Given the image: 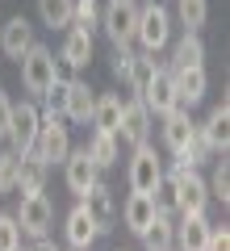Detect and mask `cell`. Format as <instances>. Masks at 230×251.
Instances as JSON below:
<instances>
[{
  "instance_id": "52a82bcc",
  "label": "cell",
  "mask_w": 230,
  "mask_h": 251,
  "mask_svg": "<svg viewBox=\"0 0 230 251\" xmlns=\"http://www.w3.org/2000/svg\"><path fill=\"white\" fill-rule=\"evenodd\" d=\"M159 176H163V159H159V151H155L151 143L134 147L130 168H126V184H130V193H147V197H151V188L159 184Z\"/></svg>"
},
{
  "instance_id": "d4e9b609",
  "label": "cell",
  "mask_w": 230,
  "mask_h": 251,
  "mask_svg": "<svg viewBox=\"0 0 230 251\" xmlns=\"http://www.w3.org/2000/svg\"><path fill=\"white\" fill-rule=\"evenodd\" d=\"M138 239H142L147 251H172V243H176V222H172V214H155V222H151Z\"/></svg>"
},
{
  "instance_id": "f546056e",
  "label": "cell",
  "mask_w": 230,
  "mask_h": 251,
  "mask_svg": "<svg viewBox=\"0 0 230 251\" xmlns=\"http://www.w3.org/2000/svg\"><path fill=\"white\" fill-rule=\"evenodd\" d=\"M71 29L97 34L101 29V0H71Z\"/></svg>"
},
{
  "instance_id": "277c9868",
  "label": "cell",
  "mask_w": 230,
  "mask_h": 251,
  "mask_svg": "<svg viewBox=\"0 0 230 251\" xmlns=\"http://www.w3.org/2000/svg\"><path fill=\"white\" fill-rule=\"evenodd\" d=\"M13 218H17L21 226V239H46L54 226V201L46 197V193H29V197H21V205L13 209Z\"/></svg>"
},
{
  "instance_id": "8d00e7d4",
  "label": "cell",
  "mask_w": 230,
  "mask_h": 251,
  "mask_svg": "<svg viewBox=\"0 0 230 251\" xmlns=\"http://www.w3.org/2000/svg\"><path fill=\"white\" fill-rule=\"evenodd\" d=\"M205 251H230V230L226 226H209V243Z\"/></svg>"
},
{
  "instance_id": "603a6c76",
  "label": "cell",
  "mask_w": 230,
  "mask_h": 251,
  "mask_svg": "<svg viewBox=\"0 0 230 251\" xmlns=\"http://www.w3.org/2000/svg\"><path fill=\"white\" fill-rule=\"evenodd\" d=\"M117 122H122V92H97V105H92V130H105L117 134Z\"/></svg>"
},
{
  "instance_id": "4dcf8cb0",
  "label": "cell",
  "mask_w": 230,
  "mask_h": 251,
  "mask_svg": "<svg viewBox=\"0 0 230 251\" xmlns=\"http://www.w3.org/2000/svg\"><path fill=\"white\" fill-rule=\"evenodd\" d=\"M205 188H209V201L230 205V163H226V155H218V163H213V176L205 180Z\"/></svg>"
},
{
  "instance_id": "836d02e7",
  "label": "cell",
  "mask_w": 230,
  "mask_h": 251,
  "mask_svg": "<svg viewBox=\"0 0 230 251\" xmlns=\"http://www.w3.org/2000/svg\"><path fill=\"white\" fill-rule=\"evenodd\" d=\"M0 251H21V226L13 214H0Z\"/></svg>"
},
{
  "instance_id": "2e32d148",
  "label": "cell",
  "mask_w": 230,
  "mask_h": 251,
  "mask_svg": "<svg viewBox=\"0 0 230 251\" xmlns=\"http://www.w3.org/2000/svg\"><path fill=\"white\" fill-rule=\"evenodd\" d=\"M59 59L67 63L71 72H88L92 59H97L92 34H84V29H67V38H63V46H59Z\"/></svg>"
},
{
  "instance_id": "d6a6232c",
  "label": "cell",
  "mask_w": 230,
  "mask_h": 251,
  "mask_svg": "<svg viewBox=\"0 0 230 251\" xmlns=\"http://www.w3.org/2000/svg\"><path fill=\"white\" fill-rule=\"evenodd\" d=\"M130 67H134V50H130V46H113V50H109V72L126 84V80H130Z\"/></svg>"
},
{
  "instance_id": "44dd1931",
  "label": "cell",
  "mask_w": 230,
  "mask_h": 251,
  "mask_svg": "<svg viewBox=\"0 0 230 251\" xmlns=\"http://www.w3.org/2000/svg\"><path fill=\"white\" fill-rule=\"evenodd\" d=\"M46 176H51V168H46L34 151L21 155V159H17V188H13V193H21V197H29V193H46Z\"/></svg>"
},
{
  "instance_id": "cb8c5ba5",
  "label": "cell",
  "mask_w": 230,
  "mask_h": 251,
  "mask_svg": "<svg viewBox=\"0 0 230 251\" xmlns=\"http://www.w3.org/2000/svg\"><path fill=\"white\" fill-rule=\"evenodd\" d=\"M84 151H88V159L97 163L101 172L113 168V163L122 159V143H117V134H105V130H92L88 143H84Z\"/></svg>"
},
{
  "instance_id": "7a4b0ae2",
  "label": "cell",
  "mask_w": 230,
  "mask_h": 251,
  "mask_svg": "<svg viewBox=\"0 0 230 251\" xmlns=\"http://www.w3.org/2000/svg\"><path fill=\"white\" fill-rule=\"evenodd\" d=\"M134 42L147 54H159L163 46L172 42V13L163 9L159 0H147L138 4V25H134Z\"/></svg>"
},
{
  "instance_id": "9c48e42d",
  "label": "cell",
  "mask_w": 230,
  "mask_h": 251,
  "mask_svg": "<svg viewBox=\"0 0 230 251\" xmlns=\"http://www.w3.org/2000/svg\"><path fill=\"white\" fill-rule=\"evenodd\" d=\"M151 130H155V117L147 113L138 97L134 100H122V122H117V143H130V147H142L151 143Z\"/></svg>"
},
{
  "instance_id": "d590c367",
  "label": "cell",
  "mask_w": 230,
  "mask_h": 251,
  "mask_svg": "<svg viewBox=\"0 0 230 251\" xmlns=\"http://www.w3.org/2000/svg\"><path fill=\"white\" fill-rule=\"evenodd\" d=\"M9 126H13V97L0 88V143L9 138Z\"/></svg>"
},
{
  "instance_id": "5bb4252c",
  "label": "cell",
  "mask_w": 230,
  "mask_h": 251,
  "mask_svg": "<svg viewBox=\"0 0 230 251\" xmlns=\"http://www.w3.org/2000/svg\"><path fill=\"white\" fill-rule=\"evenodd\" d=\"M34 46V25H29V17H9L4 25H0V50H4V59H13L17 63L21 54Z\"/></svg>"
},
{
  "instance_id": "1f68e13d",
  "label": "cell",
  "mask_w": 230,
  "mask_h": 251,
  "mask_svg": "<svg viewBox=\"0 0 230 251\" xmlns=\"http://www.w3.org/2000/svg\"><path fill=\"white\" fill-rule=\"evenodd\" d=\"M42 100H46L42 117H63V109H67V80H63V75H59V80L51 84V92H46Z\"/></svg>"
},
{
  "instance_id": "e0dca14e",
  "label": "cell",
  "mask_w": 230,
  "mask_h": 251,
  "mask_svg": "<svg viewBox=\"0 0 230 251\" xmlns=\"http://www.w3.org/2000/svg\"><path fill=\"white\" fill-rule=\"evenodd\" d=\"M63 239H67V247H71V251H88L92 243L101 239V234H97V222H92L88 209H84V201L67 214V222H63Z\"/></svg>"
},
{
  "instance_id": "6da1fadb",
  "label": "cell",
  "mask_w": 230,
  "mask_h": 251,
  "mask_svg": "<svg viewBox=\"0 0 230 251\" xmlns=\"http://www.w3.org/2000/svg\"><path fill=\"white\" fill-rule=\"evenodd\" d=\"M17 63H21V88H26L34 100H42L46 92H51V84L63 75V72H59V59H54V50H51V46H42V42H34Z\"/></svg>"
},
{
  "instance_id": "8992f818",
  "label": "cell",
  "mask_w": 230,
  "mask_h": 251,
  "mask_svg": "<svg viewBox=\"0 0 230 251\" xmlns=\"http://www.w3.org/2000/svg\"><path fill=\"white\" fill-rule=\"evenodd\" d=\"M71 151V130L63 117H42V126H38V138H34V155L46 163V168H54V163H63Z\"/></svg>"
},
{
  "instance_id": "484cf974",
  "label": "cell",
  "mask_w": 230,
  "mask_h": 251,
  "mask_svg": "<svg viewBox=\"0 0 230 251\" xmlns=\"http://www.w3.org/2000/svg\"><path fill=\"white\" fill-rule=\"evenodd\" d=\"M172 72L176 67H205V42L201 34H184L176 46H172V63H168Z\"/></svg>"
},
{
  "instance_id": "ac0fdd59",
  "label": "cell",
  "mask_w": 230,
  "mask_h": 251,
  "mask_svg": "<svg viewBox=\"0 0 230 251\" xmlns=\"http://www.w3.org/2000/svg\"><path fill=\"white\" fill-rule=\"evenodd\" d=\"M92 105H97V92L88 80H67V109H63V122L88 126L92 122Z\"/></svg>"
},
{
  "instance_id": "83f0119b",
  "label": "cell",
  "mask_w": 230,
  "mask_h": 251,
  "mask_svg": "<svg viewBox=\"0 0 230 251\" xmlns=\"http://www.w3.org/2000/svg\"><path fill=\"white\" fill-rule=\"evenodd\" d=\"M176 21L184 25V34H201V25L209 21V0H176Z\"/></svg>"
},
{
  "instance_id": "ffe728a7",
  "label": "cell",
  "mask_w": 230,
  "mask_h": 251,
  "mask_svg": "<svg viewBox=\"0 0 230 251\" xmlns=\"http://www.w3.org/2000/svg\"><path fill=\"white\" fill-rule=\"evenodd\" d=\"M205 243H209V218L205 214H184L176 222V243H172V251H205Z\"/></svg>"
},
{
  "instance_id": "d6986e66",
  "label": "cell",
  "mask_w": 230,
  "mask_h": 251,
  "mask_svg": "<svg viewBox=\"0 0 230 251\" xmlns=\"http://www.w3.org/2000/svg\"><path fill=\"white\" fill-rule=\"evenodd\" d=\"M163 122V147H168L172 155H184V147H188V138H193V130H197V122L188 117V109H172V113H163L159 117Z\"/></svg>"
},
{
  "instance_id": "9a60e30c",
  "label": "cell",
  "mask_w": 230,
  "mask_h": 251,
  "mask_svg": "<svg viewBox=\"0 0 230 251\" xmlns=\"http://www.w3.org/2000/svg\"><path fill=\"white\" fill-rule=\"evenodd\" d=\"M142 105H147V113L151 117H163V113H172L176 109V88H172V67H159L155 72V80H151V88L142 92Z\"/></svg>"
},
{
  "instance_id": "7402d4cb",
  "label": "cell",
  "mask_w": 230,
  "mask_h": 251,
  "mask_svg": "<svg viewBox=\"0 0 230 251\" xmlns=\"http://www.w3.org/2000/svg\"><path fill=\"white\" fill-rule=\"evenodd\" d=\"M155 214H159V209H155V201H151L147 193H130L126 205H122V222H126L130 234H142L151 222H155Z\"/></svg>"
},
{
  "instance_id": "74e56055",
  "label": "cell",
  "mask_w": 230,
  "mask_h": 251,
  "mask_svg": "<svg viewBox=\"0 0 230 251\" xmlns=\"http://www.w3.org/2000/svg\"><path fill=\"white\" fill-rule=\"evenodd\" d=\"M21 251H34V247H21Z\"/></svg>"
},
{
  "instance_id": "f1b7e54d",
  "label": "cell",
  "mask_w": 230,
  "mask_h": 251,
  "mask_svg": "<svg viewBox=\"0 0 230 251\" xmlns=\"http://www.w3.org/2000/svg\"><path fill=\"white\" fill-rule=\"evenodd\" d=\"M38 21L46 29H71V0H38Z\"/></svg>"
},
{
  "instance_id": "30bf717a",
  "label": "cell",
  "mask_w": 230,
  "mask_h": 251,
  "mask_svg": "<svg viewBox=\"0 0 230 251\" xmlns=\"http://www.w3.org/2000/svg\"><path fill=\"white\" fill-rule=\"evenodd\" d=\"M80 201H84V209H88V218L97 222V234H101V239L113 234V222H117V197H113V188H109L105 180H97Z\"/></svg>"
},
{
  "instance_id": "8fae6325",
  "label": "cell",
  "mask_w": 230,
  "mask_h": 251,
  "mask_svg": "<svg viewBox=\"0 0 230 251\" xmlns=\"http://www.w3.org/2000/svg\"><path fill=\"white\" fill-rule=\"evenodd\" d=\"M172 88H176V105L180 109H193L205 100L209 92V72L205 67H176L172 72Z\"/></svg>"
},
{
  "instance_id": "e575fe53",
  "label": "cell",
  "mask_w": 230,
  "mask_h": 251,
  "mask_svg": "<svg viewBox=\"0 0 230 251\" xmlns=\"http://www.w3.org/2000/svg\"><path fill=\"white\" fill-rule=\"evenodd\" d=\"M17 159L21 155H13L9 147L0 151V193H13L17 188Z\"/></svg>"
},
{
  "instance_id": "3957f363",
  "label": "cell",
  "mask_w": 230,
  "mask_h": 251,
  "mask_svg": "<svg viewBox=\"0 0 230 251\" xmlns=\"http://www.w3.org/2000/svg\"><path fill=\"white\" fill-rule=\"evenodd\" d=\"M172 180H176V214H205L209 209V188H205V180L197 176V168H188L184 159H176L172 168H163Z\"/></svg>"
},
{
  "instance_id": "ba28073f",
  "label": "cell",
  "mask_w": 230,
  "mask_h": 251,
  "mask_svg": "<svg viewBox=\"0 0 230 251\" xmlns=\"http://www.w3.org/2000/svg\"><path fill=\"white\" fill-rule=\"evenodd\" d=\"M38 126H42V109H38L34 100H21V105H13V126H9V138H4L13 155H29V151H34Z\"/></svg>"
},
{
  "instance_id": "4fadbf2b",
  "label": "cell",
  "mask_w": 230,
  "mask_h": 251,
  "mask_svg": "<svg viewBox=\"0 0 230 251\" xmlns=\"http://www.w3.org/2000/svg\"><path fill=\"white\" fill-rule=\"evenodd\" d=\"M197 130L205 134V143H209L213 155H226V151H230V100L222 97L218 105L205 113V122L197 126Z\"/></svg>"
},
{
  "instance_id": "4316f807",
  "label": "cell",
  "mask_w": 230,
  "mask_h": 251,
  "mask_svg": "<svg viewBox=\"0 0 230 251\" xmlns=\"http://www.w3.org/2000/svg\"><path fill=\"white\" fill-rule=\"evenodd\" d=\"M155 72H159V63H155V54H134V67H130V80H126V88L134 92V97H142V92L151 88V80H155Z\"/></svg>"
},
{
  "instance_id": "5b68a950",
  "label": "cell",
  "mask_w": 230,
  "mask_h": 251,
  "mask_svg": "<svg viewBox=\"0 0 230 251\" xmlns=\"http://www.w3.org/2000/svg\"><path fill=\"white\" fill-rule=\"evenodd\" d=\"M134 25H138V4L134 0H109V4H101V29H105V38L113 46H130Z\"/></svg>"
},
{
  "instance_id": "7c38bea8",
  "label": "cell",
  "mask_w": 230,
  "mask_h": 251,
  "mask_svg": "<svg viewBox=\"0 0 230 251\" xmlns=\"http://www.w3.org/2000/svg\"><path fill=\"white\" fill-rule=\"evenodd\" d=\"M63 180H67V188L76 193V197H84V193L101 180V168L88 159V151L80 147V151H67V159H63Z\"/></svg>"
}]
</instances>
